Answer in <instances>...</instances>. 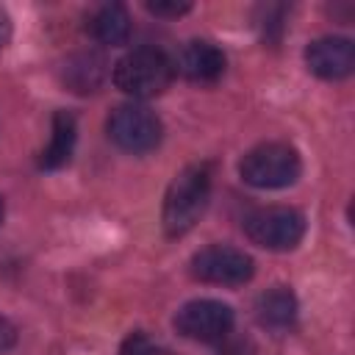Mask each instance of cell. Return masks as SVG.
<instances>
[{"instance_id":"obj_8","label":"cell","mask_w":355,"mask_h":355,"mask_svg":"<svg viewBox=\"0 0 355 355\" xmlns=\"http://www.w3.org/2000/svg\"><path fill=\"white\" fill-rule=\"evenodd\" d=\"M305 64L324 80H341L355 67V44L341 36H322L305 47Z\"/></svg>"},{"instance_id":"obj_17","label":"cell","mask_w":355,"mask_h":355,"mask_svg":"<svg viewBox=\"0 0 355 355\" xmlns=\"http://www.w3.org/2000/svg\"><path fill=\"white\" fill-rule=\"evenodd\" d=\"M8 39H11V19L6 11H0V50L8 44Z\"/></svg>"},{"instance_id":"obj_13","label":"cell","mask_w":355,"mask_h":355,"mask_svg":"<svg viewBox=\"0 0 355 355\" xmlns=\"http://www.w3.org/2000/svg\"><path fill=\"white\" fill-rule=\"evenodd\" d=\"M92 28V36L103 44H125L130 39V17H128V8L119 6V3H108V6H100L89 22Z\"/></svg>"},{"instance_id":"obj_10","label":"cell","mask_w":355,"mask_h":355,"mask_svg":"<svg viewBox=\"0 0 355 355\" xmlns=\"http://www.w3.org/2000/svg\"><path fill=\"white\" fill-rule=\"evenodd\" d=\"M61 80L75 94H92L105 80V58L94 50L72 53L61 67Z\"/></svg>"},{"instance_id":"obj_15","label":"cell","mask_w":355,"mask_h":355,"mask_svg":"<svg viewBox=\"0 0 355 355\" xmlns=\"http://www.w3.org/2000/svg\"><path fill=\"white\" fill-rule=\"evenodd\" d=\"M191 8V3H186V0H172V3H147V11L150 14H155V17H180V14H186Z\"/></svg>"},{"instance_id":"obj_18","label":"cell","mask_w":355,"mask_h":355,"mask_svg":"<svg viewBox=\"0 0 355 355\" xmlns=\"http://www.w3.org/2000/svg\"><path fill=\"white\" fill-rule=\"evenodd\" d=\"M3 211H6V208H3V197H0V219H3Z\"/></svg>"},{"instance_id":"obj_3","label":"cell","mask_w":355,"mask_h":355,"mask_svg":"<svg viewBox=\"0 0 355 355\" xmlns=\"http://www.w3.org/2000/svg\"><path fill=\"white\" fill-rule=\"evenodd\" d=\"M239 172L244 178V183L255 186V189H283L291 186L300 172H302V161L300 153L286 144V141H266L252 147L241 164Z\"/></svg>"},{"instance_id":"obj_2","label":"cell","mask_w":355,"mask_h":355,"mask_svg":"<svg viewBox=\"0 0 355 355\" xmlns=\"http://www.w3.org/2000/svg\"><path fill=\"white\" fill-rule=\"evenodd\" d=\"M175 78V64L164 50L155 47H136L122 55L114 67V83L130 97H155L169 89Z\"/></svg>"},{"instance_id":"obj_11","label":"cell","mask_w":355,"mask_h":355,"mask_svg":"<svg viewBox=\"0 0 355 355\" xmlns=\"http://www.w3.org/2000/svg\"><path fill=\"white\" fill-rule=\"evenodd\" d=\"M75 139H78L75 116L67 114V111H55V116H53V136H50V144L42 150L39 166L42 169H58V166H64L72 158Z\"/></svg>"},{"instance_id":"obj_9","label":"cell","mask_w":355,"mask_h":355,"mask_svg":"<svg viewBox=\"0 0 355 355\" xmlns=\"http://www.w3.org/2000/svg\"><path fill=\"white\" fill-rule=\"evenodd\" d=\"M175 69L194 83H214L225 72V53L211 42H189L175 61Z\"/></svg>"},{"instance_id":"obj_12","label":"cell","mask_w":355,"mask_h":355,"mask_svg":"<svg viewBox=\"0 0 355 355\" xmlns=\"http://www.w3.org/2000/svg\"><path fill=\"white\" fill-rule=\"evenodd\" d=\"M255 316L266 327H288L297 319V297L286 286H275L255 300Z\"/></svg>"},{"instance_id":"obj_14","label":"cell","mask_w":355,"mask_h":355,"mask_svg":"<svg viewBox=\"0 0 355 355\" xmlns=\"http://www.w3.org/2000/svg\"><path fill=\"white\" fill-rule=\"evenodd\" d=\"M122 355H158V347H155L144 333H133V336L125 341Z\"/></svg>"},{"instance_id":"obj_4","label":"cell","mask_w":355,"mask_h":355,"mask_svg":"<svg viewBox=\"0 0 355 355\" xmlns=\"http://www.w3.org/2000/svg\"><path fill=\"white\" fill-rule=\"evenodd\" d=\"M244 233L252 244L266 250H294L305 236V216L297 208L269 205L258 208L244 219Z\"/></svg>"},{"instance_id":"obj_16","label":"cell","mask_w":355,"mask_h":355,"mask_svg":"<svg viewBox=\"0 0 355 355\" xmlns=\"http://www.w3.org/2000/svg\"><path fill=\"white\" fill-rule=\"evenodd\" d=\"M14 344H17V327H14L11 319L0 316V352L3 349H11Z\"/></svg>"},{"instance_id":"obj_6","label":"cell","mask_w":355,"mask_h":355,"mask_svg":"<svg viewBox=\"0 0 355 355\" xmlns=\"http://www.w3.org/2000/svg\"><path fill=\"white\" fill-rule=\"evenodd\" d=\"M255 263L244 250L225 247V244H211L191 258V275L202 283L214 286H241L252 277Z\"/></svg>"},{"instance_id":"obj_7","label":"cell","mask_w":355,"mask_h":355,"mask_svg":"<svg viewBox=\"0 0 355 355\" xmlns=\"http://www.w3.org/2000/svg\"><path fill=\"white\" fill-rule=\"evenodd\" d=\"M230 327L233 311L219 300H191L175 316V330L191 341H219Z\"/></svg>"},{"instance_id":"obj_1","label":"cell","mask_w":355,"mask_h":355,"mask_svg":"<svg viewBox=\"0 0 355 355\" xmlns=\"http://www.w3.org/2000/svg\"><path fill=\"white\" fill-rule=\"evenodd\" d=\"M211 194V166L208 164H191L183 172L175 175V180L166 189L164 197V230L166 236H183L189 233L197 219L202 216Z\"/></svg>"},{"instance_id":"obj_5","label":"cell","mask_w":355,"mask_h":355,"mask_svg":"<svg viewBox=\"0 0 355 355\" xmlns=\"http://www.w3.org/2000/svg\"><path fill=\"white\" fill-rule=\"evenodd\" d=\"M108 139L128 153H150L161 141V119L144 105H119L108 116Z\"/></svg>"}]
</instances>
